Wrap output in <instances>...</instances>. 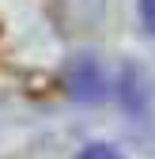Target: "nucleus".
<instances>
[{"label": "nucleus", "mask_w": 155, "mask_h": 159, "mask_svg": "<svg viewBox=\"0 0 155 159\" xmlns=\"http://www.w3.org/2000/svg\"><path fill=\"white\" fill-rule=\"evenodd\" d=\"M76 159H125L117 148H110V144H91V148H83Z\"/></svg>", "instance_id": "f03ea898"}, {"label": "nucleus", "mask_w": 155, "mask_h": 159, "mask_svg": "<svg viewBox=\"0 0 155 159\" xmlns=\"http://www.w3.org/2000/svg\"><path fill=\"white\" fill-rule=\"evenodd\" d=\"M140 19H144L148 34H155V0H140Z\"/></svg>", "instance_id": "7ed1b4c3"}, {"label": "nucleus", "mask_w": 155, "mask_h": 159, "mask_svg": "<svg viewBox=\"0 0 155 159\" xmlns=\"http://www.w3.org/2000/svg\"><path fill=\"white\" fill-rule=\"evenodd\" d=\"M72 84H76L72 91L80 95V98H99V95H102V76L95 72L91 61H83V65L72 68Z\"/></svg>", "instance_id": "f257e3e1"}]
</instances>
